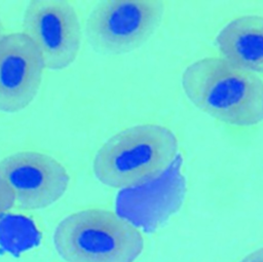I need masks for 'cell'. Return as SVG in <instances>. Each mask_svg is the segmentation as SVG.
Returning a JSON list of instances; mask_svg holds the SVG:
<instances>
[{
  "label": "cell",
  "mask_w": 263,
  "mask_h": 262,
  "mask_svg": "<svg viewBox=\"0 0 263 262\" xmlns=\"http://www.w3.org/2000/svg\"><path fill=\"white\" fill-rule=\"evenodd\" d=\"M181 84L200 111L228 125L250 127L263 121V80L222 58L208 57L189 64Z\"/></svg>",
  "instance_id": "6da1fadb"
},
{
  "label": "cell",
  "mask_w": 263,
  "mask_h": 262,
  "mask_svg": "<svg viewBox=\"0 0 263 262\" xmlns=\"http://www.w3.org/2000/svg\"><path fill=\"white\" fill-rule=\"evenodd\" d=\"M179 142L160 124L143 123L111 136L96 152L92 173L105 186L134 189L158 180L175 161Z\"/></svg>",
  "instance_id": "7a4b0ae2"
},
{
  "label": "cell",
  "mask_w": 263,
  "mask_h": 262,
  "mask_svg": "<svg viewBox=\"0 0 263 262\" xmlns=\"http://www.w3.org/2000/svg\"><path fill=\"white\" fill-rule=\"evenodd\" d=\"M52 242L66 262H135L144 250V236L114 211L89 208L64 217Z\"/></svg>",
  "instance_id": "3957f363"
},
{
  "label": "cell",
  "mask_w": 263,
  "mask_h": 262,
  "mask_svg": "<svg viewBox=\"0 0 263 262\" xmlns=\"http://www.w3.org/2000/svg\"><path fill=\"white\" fill-rule=\"evenodd\" d=\"M163 15L164 3L160 0H102L90 10L84 32L96 51L120 55L145 44Z\"/></svg>",
  "instance_id": "277c9868"
},
{
  "label": "cell",
  "mask_w": 263,
  "mask_h": 262,
  "mask_svg": "<svg viewBox=\"0 0 263 262\" xmlns=\"http://www.w3.org/2000/svg\"><path fill=\"white\" fill-rule=\"evenodd\" d=\"M22 28L40 51L45 69L61 71L76 61L82 43V28L77 11L69 1H29Z\"/></svg>",
  "instance_id": "5b68a950"
},
{
  "label": "cell",
  "mask_w": 263,
  "mask_h": 262,
  "mask_svg": "<svg viewBox=\"0 0 263 262\" xmlns=\"http://www.w3.org/2000/svg\"><path fill=\"white\" fill-rule=\"evenodd\" d=\"M0 180L23 210L46 209L66 193L70 175L62 162L39 151L24 150L0 160Z\"/></svg>",
  "instance_id": "8992f818"
},
{
  "label": "cell",
  "mask_w": 263,
  "mask_h": 262,
  "mask_svg": "<svg viewBox=\"0 0 263 262\" xmlns=\"http://www.w3.org/2000/svg\"><path fill=\"white\" fill-rule=\"evenodd\" d=\"M45 70L40 51L23 32L0 40V111L17 113L37 97Z\"/></svg>",
  "instance_id": "52a82bcc"
},
{
  "label": "cell",
  "mask_w": 263,
  "mask_h": 262,
  "mask_svg": "<svg viewBox=\"0 0 263 262\" xmlns=\"http://www.w3.org/2000/svg\"><path fill=\"white\" fill-rule=\"evenodd\" d=\"M215 44L228 63L263 74V16L247 14L231 20L219 31Z\"/></svg>",
  "instance_id": "ba28073f"
},
{
  "label": "cell",
  "mask_w": 263,
  "mask_h": 262,
  "mask_svg": "<svg viewBox=\"0 0 263 262\" xmlns=\"http://www.w3.org/2000/svg\"><path fill=\"white\" fill-rule=\"evenodd\" d=\"M14 207L15 200L11 190L3 181L0 180V221Z\"/></svg>",
  "instance_id": "9c48e42d"
},
{
  "label": "cell",
  "mask_w": 263,
  "mask_h": 262,
  "mask_svg": "<svg viewBox=\"0 0 263 262\" xmlns=\"http://www.w3.org/2000/svg\"><path fill=\"white\" fill-rule=\"evenodd\" d=\"M239 262H263V247L246 255Z\"/></svg>",
  "instance_id": "30bf717a"
},
{
  "label": "cell",
  "mask_w": 263,
  "mask_h": 262,
  "mask_svg": "<svg viewBox=\"0 0 263 262\" xmlns=\"http://www.w3.org/2000/svg\"><path fill=\"white\" fill-rule=\"evenodd\" d=\"M5 36L4 34V27H3V24H2V21L0 18V40Z\"/></svg>",
  "instance_id": "8fae6325"
}]
</instances>
